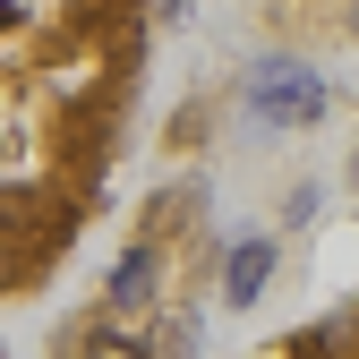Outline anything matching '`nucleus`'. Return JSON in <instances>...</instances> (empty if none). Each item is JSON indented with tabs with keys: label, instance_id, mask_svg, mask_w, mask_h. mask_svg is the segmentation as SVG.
Here are the masks:
<instances>
[{
	"label": "nucleus",
	"instance_id": "f257e3e1",
	"mask_svg": "<svg viewBox=\"0 0 359 359\" xmlns=\"http://www.w3.org/2000/svg\"><path fill=\"white\" fill-rule=\"evenodd\" d=\"M86 359H146V351H137V342H128V334H103V342H95V351H86Z\"/></svg>",
	"mask_w": 359,
	"mask_h": 359
}]
</instances>
